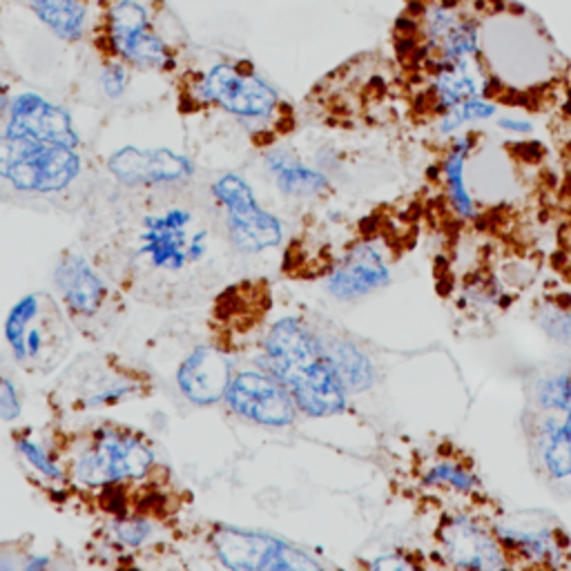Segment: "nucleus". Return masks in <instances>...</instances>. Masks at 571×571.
<instances>
[{
	"label": "nucleus",
	"mask_w": 571,
	"mask_h": 571,
	"mask_svg": "<svg viewBox=\"0 0 571 571\" xmlns=\"http://www.w3.org/2000/svg\"><path fill=\"white\" fill-rule=\"evenodd\" d=\"M219 230L199 201L175 188L145 190L101 230L90 259L127 297L185 306L219 279Z\"/></svg>",
	"instance_id": "nucleus-1"
},
{
	"label": "nucleus",
	"mask_w": 571,
	"mask_h": 571,
	"mask_svg": "<svg viewBox=\"0 0 571 571\" xmlns=\"http://www.w3.org/2000/svg\"><path fill=\"white\" fill-rule=\"evenodd\" d=\"M47 445L63 469L61 500L76 502L112 485H135L165 469L155 442L141 428L101 420L83 426L56 425Z\"/></svg>",
	"instance_id": "nucleus-2"
},
{
	"label": "nucleus",
	"mask_w": 571,
	"mask_h": 571,
	"mask_svg": "<svg viewBox=\"0 0 571 571\" xmlns=\"http://www.w3.org/2000/svg\"><path fill=\"white\" fill-rule=\"evenodd\" d=\"M181 112L221 110L244 127L255 147H275L297 127L295 112L248 63H215L181 85Z\"/></svg>",
	"instance_id": "nucleus-3"
},
{
	"label": "nucleus",
	"mask_w": 571,
	"mask_h": 571,
	"mask_svg": "<svg viewBox=\"0 0 571 571\" xmlns=\"http://www.w3.org/2000/svg\"><path fill=\"white\" fill-rule=\"evenodd\" d=\"M259 368L288 388L295 405L310 417L346 411L348 391L328 359L317 331L304 319L282 317L259 342Z\"/></svg>",
	"instance_id": "nucleus-4"
},
{
	"label": "nucleus",
	"mask_w": 571,
	"mask_h": 571,
	"mask_svg": "<svg viewBox=\"0 0 571 571\" xmlns=\"http://www.w3.org/2000/svg\"><path fill=\"white\" fill-rule=\"evenodd\" d=\"M152 373L116 353H92L67 364L47 391L45 405L56 420L145 400L155 393Z\"/></svg>",
	"instance_id": "nucleus-5"
},
{
	"label": "nucleus",
	"mask_w": 571,
	"mask_h": 571,
	"mask_svg": "<svg viewBox=\"0 0 571 571\" xmlns=\"http://www.w3.org/2000/svg\"><path fill=\"white\" fill-rule=\"evenodd\" d=\"M5 342L21 371L45 377L70 356L74 326L56 295L36 290L18 299L7 313Z\"/></svg>",
	"instance_id": "nucleus-6"
},
{
	"label": "nucleus",
	"mask_w": 571,
	"mask_h": 571,
	"mask_svg": "<svg viewBox=\"0 0 571 571\" xmlns=\"http://www.w3.org/2000/svg\"><path fill=\"white\" fill-rule=\"evenodd\" d=\"M54 288L74 331L90 342H101L121 324L125 295L87 255L63 250L54 268Z\"/></svg>",
	"instance_id": "nucleus-7"
},
{
	"label": "nucleus",
	"mask_w": 571,
	"mask_h": 571,
	"mask_svg": "<svg viewBox=\"0 0 571 571\" xmlns=\"http://www.w3.org/2000/svg\"><path fill=\"white\" fill-rule=\"evenodd\" d=\"M78 147L0 132V181L18 195H63L81 179Z\"/></svg>",
	"instance_id": "nucleus-8"
},
{
	"label": "nucleus",
	"mask_w": 571,
	"mask_h": 571,
	"mask_svg": "<svg viewBox=\"0 0 571 571\" xmlns=\"http://www.w3.org/2000/svg\"><path fill=\"white\" fill-rule=\"evenodd\" d=\"M221 228L230 248L241 255H259L277 248L284 239V224L277 215L265 210L255 196L253 185L235 172H224L210 184Z\"/></svg>",
	"instance_id": "nucleus-9"
},
{
	"label": "nucleus",
	"mask_w": 571,
	"mask_h": 571,
	"mask_svg": "<svg viewBox=\"0 0 571 571\" xmlns=\"http://www.w3.org/2000/svg\"><path fill=\"white\" fill-rule=\"evenodd\" d=\"M275 290L268 279H244L225 286L215 297L208 313L210 344L228 356L259 346L262 328L273 310Z\"/></svg>",
	"instance_id": "nucleus-10"
},
{
	"label": "nucleus",
	"mask_w": 571,
	"mask_h": 571,
	"mask_svg": "<svg viewBox=\"0 0 571 571\" xmlns=\"http://www.w3.org/2000/svg\"><path fill=\"white\" fill-rule=\"evenodd\" d=\"M205 545L224 567L233 571H308L322 569V563L306 551L286 543L277 536L239 526L205 525Z\"/></svg>",
	"instance_id": "nucleus-11"
},
{
	"label": "nucleus",
	"mask_w": 571,
	"mask_h": 571,
	"mask_svg": "<svg viewBox=\"0 0 571 571\" xmlns=\"http://www.w3.org/2000/svg\"><path fill=\"white\" fill-rule=\"evenodd\" d=\"M224 402L245 420L273 428L290 426L299 413L288 388L264 368L233 373Z\"/></svg>",
	"instance_id": "nucleus-12"
},
{
	"label": "nucleus",
	"mask_w": 571,
	"mask_h": 571,
	"mask_svg": "<svg viewBox=\"0 0 571 571\" xmlns=\"http://www.w3.org/2000/svg\"><path fill=\"white\" fill-rule=\"evenodd\" d=\"M107 170L127 188L159 190L188 184L195 175V164L188 156L165 150V147H155V150L123 147L110 156Z\"/></svg>",
	"instance_id": "nucleus-13"
},
{
	"label": "nucleus",
	"mask_w": 571,
	"mask_h": 571,
	"mask_svg": "<svg viewBox=\"0 0 571 571\" xmlns=\"http://www.w3.org/2000/svg\"><path fill=\"white\" fill-rule=\"evenodd\" d=\"M388 282H391L388 257L373 239H362L348 245L324 277L328 295L339 302H357L384 288Z\"/></svg>",
	"instance_id": "nucleus-14"
},
{
	"label": "nucleus",
	"mask_w": 571,
	"mask_h": 571,
	"mask_svg": "<svg viewBox=\"0 0 571 571\" xmlns=\"http://www.w3.org/2000/svg\"><path fill=\"white\" fill-rule=\"evenodd\" d=\"M437 545L445 565L456 569L509 567V556L496 531H489L471 516H451L437 531Z\"/></svg>",
	"instance_id": "nucleus-15"
},
{
	"label": "nucleus",
	"mask_w": 571,
	"mask_h": 571,
	"mask_svg": "<svg viewBox=\"0 0 571 571\" xmlns=\"http://www.w3.org/2000/svg\"><path fill=\"white\" fill-rule=\"evenodd\" d=\"M5 135L25 136L45 143H61V145L78 147L81 136L74 127L72 116L63 107L54 105L47 98L34 92H23L12 98L7 105V123Z\"/></svg>",
	"instance_id": "nucleus-16"
},
{
	"label": "nucleus",
	"mask_w": 571,
	"mask_h": 571,
	"mask_svg": "<svg viewBox=\"0 0 571 571\" xmlns=\"http://www.w3.org/2000/svg\"><path fill=\"white\" fill-rule=\"evenodd\" d=\"M228 357V353L216 348L215 344L190 351L176 371V384L185 400L196 406H213L224 400L233 380V366Z\"/></svg>",
	"instance_id": "nucleus-17"
},
{
	"label": "nucleus",
	"mask_w": 571,
	"mask_h": 571,
	"mask_svg": "<svg viewBox=\"0 0 571 571\" xmlns=\"http://www.w3.org/2000/svg\"><path fill=\"white\" fill-rule=\"evenodd\" d=\"M500 545L506 556H518L529 560L531 565H549L560 567L563 556L567 554V540L560 529L551 523H543L540 518L516 520L509 518L496 526Z\"/></svg>",
	"instance_id": "nucleus-18"
},
{
	"label": "nucleus",
	"mask_w": 571,
	"mask_h": 571,
	"mask_svg": "<svg viewBox=\"0 0 571 571\" xmlns=\"http://www.w3.org/2000/svg\"><path fill=\"white\" fill-rule=\"evenodd\" d=\"M176 523H161L143 516L127 518H103L95 538L101 540L116 556H143L164 549V536L175 534Z\"/></svg>",
	"instance_id": "nucleus-19"
},
{
	"label": "nucleus",
	"mask_w": 571,
	"mask_h": 571,
	"mask_svg": "<svg viewBox=\"0 0 571 571\" xmlns=\"http://www.w3.org/2000/svg\"><path fill=\"white\" fill-rule=\"evenodd\" d=\"M103 49L110 54V61H121L139 70H172L175 54L164 38L150 27L123 34V36H103Z\"/></svg>",
	"instance_id": "nucleus-20"
},
{
	"label": "nucleus",
	"mask_w": 571,
	"mask_h": 571,
	"mask_svg": "<svg viewBox=\"0 0 571 571\" xmlns=\"http://www.w3.org/2000/svg\"><path fill=\"white\" fill-rule=\"evenodd\" d=\"M268 172L277 190L290 199H315L331 190L326 175L286 152H273L268 156Z\"/></svg>",
	"instance_id": "nucleus-21"
},
{
	"label": "nucleus",
	"mask_w": 571,
	"mask_h": 571,
	"mask_svg": "<svg viewBox=\"0 0 571 571\" xmlns=\"http://www.w3.org/2000/svg\"><path fill=\"white\" fill-rule=\"evenodd\" d=\"M486 85L489 81H482L480 74L476 72V61L456 63V65L431 72V98L442 112L476 98L480 92H485Z\"/></svg>",
	"instance_id": "nucleus-22"
},
{
	"label": "nucleus",
	"mask_w": 571,
	"mask_h": 571,
	"mask_svg": "<svg viewBox=\"0 0 571 571\" xmlns=\"http://www.w3.org/2000/svg\"><path fill=\"white\" fill-rule=\"evenodd\" d=\"M319 339L324 344V351H326L328 359L337 371L339 380L344 382L348 393H359L366 391L376 380V373H373L371 362L364 356L362 351L348 339L337 337V335H322L317 333Z\"/></svg>",
	"instance_id": "nucleus-23"
},
{
	"label": "nucleus",
	"mask_w": 571,
	"mask_h": 571,
	"mask_svg": "<svg viewBox=\"0 0 571 571\" xmlns=\"http://www.w3.org/2000/svg\"><path fill=\"white\" fill-rule=\"evenodd\" d=\"M474 145H476L474 135L460 136V139L453 143V147L445 159V165H442L451 205H453V210L462 216V219H474L476 216V204H474V199H471L469 188H466V181H465V165H466V159H469L471 150H474Z\"/></svg>",
	"instance_id": "nucleus-24"
},
{
	"label": "nucleus",
	"mask_w": 571,
	"mask_h": 571,
	"mask_svg": "<svg viewBox=\"0 0 571 571\" xmlns=\"http://www.w3.org/2000/svg\"><path fill=\"white\" fill-rule=\"evenodd\" d=\"M29 7L63 41H78L85 32L87 9L81 0H29Z\"/></svg>",
	"instance_id": "nucleus-25"
},
{
	"label": "nucleus",
	"mask_w": 571,
	"mask_h": 571,
	"mask_svg": "<svg viewBox=\"0 0 571 571\" xmlns=\"http://www.w3.org/2000/svg\"><path fill=\"white\" fill-rule=\"evenodd\" d=\"M12 442H14V449H16L18 456L23 457L25 465H29V469L36 471L47 485H52L47 489H61L65 477H63V469L61 465L56 462L54 457L52 449H49L47 442H41L38 437H34L32 426H18L12 431Z\"/></svg>",
	"instance_id": "nucleus-26"
},
{
	"label": "nucleus",
	"mask_w": 571,
	"mask_h": 571,
	"mask_svg": "<svg viewBox=\"0 0 571 571\" xmlns=\"http://www.w3.org/2000/svg\"><path fill=\"white\" fill-rule=\"evenodd\" d=\"M428 486H440V489L456 491V494H471L477 486L476 476L471 474L469 466L460 465L456 460H440L428 469L425 477Z\"/></svg>",
	"instance_id": "nucleus-27"
},
{
	"label": "nucleus",
	"mask_w": 571,
	"mask_h": 571,
	"mask_svg": "<svg viewBox=\"0 0 571 571\" xmlns=\"http://www.w3.org/2000/svg\"><path fill=\"white\" fill-rule=\"evenodd\" d=\"M143 27H150V16L139 0H116L107 9L105 36H123Z\"/></svg>",
	"instance_id": "nucleus-28"
},
{
	"label": "nucleus",
	"mask_w": 571,
	"mask_h": 571,
	"mask_svg": "<svg viewBox=\"0 0 571 571\" xmlns=\"http://www.w3.org/2000/svg\"><path fill=\"white\" fill-rule=\"evenodd\" d=\"M496 110H498V107H496L494 103L485 101V98L480 96L469 98V101L460 103V105L451 107V110H446L445 115H442L440 135H451L453 130L462 127L465 123L491 119V116L496 115Z\"/></svg>",
	"instance_id": "nucleus-29"
},
{
	"label": "nucleus",
	"mask_w": 571,
	"mask_h": 571,
	"mask_svg": "<svg viewBox=\"0 0 571 571\" xmlns=\"http://www.w3.org/2000/svg\"><path fill=\"white\" fill-rule=\"evenodd\" d=\"M23 413V400L18 386L14 384L12 377L0 373V420L14 422L18 420Z\"/></svg>",
	"instance_id": "nucleus-30"
},
{
	"label": "nucleus",
	"mask_w": 571,
	"mask_h": 571,
	"mask_svg": "<svg viewBox=\"0 0 571 571\" xmlns=\"http://www.w3.org/2000/svg\"><path fill=\"white\" fill-rule=\"evenodd\" d=\"M127 81H130V74H127V65L121 61H107V65L103 67L101 74V85L110 98H119L125 92Z\"/></svg>",
	"instance_id": "nucleus-31"
},
{
	"label": "nucleus",
	"mask_w": 571,
	"mask_h": 571,
	"mask_svg": "<svg viewBox=\"0 0 571 571\" xmlns=\"http://www.w3.org/2000/svg\"><path fill=\"white\" fill-rule=\"evenodd\" d=\"M498 125L502 130H511V132H529L531 123L529 121H516V119H500Z\"/></svg>",
	"instance_id": "nucleus-32"
},
{
	"label": "nucleus",
	"mask_w": 571,
	"mask_h": 571,
	"mask_svg": "<svg viewBox=\"0 0 571 571\" xmlns=\"http://www.w3.org/2000/svg\"><path fill=\"white\" fill-rule=\"evenodd\" d=\"M7 105H9V103H7V90H5V85H0V112H3Z\"/></svg>",
	"instance_id": "nucleus-33"
}]
</instances>
